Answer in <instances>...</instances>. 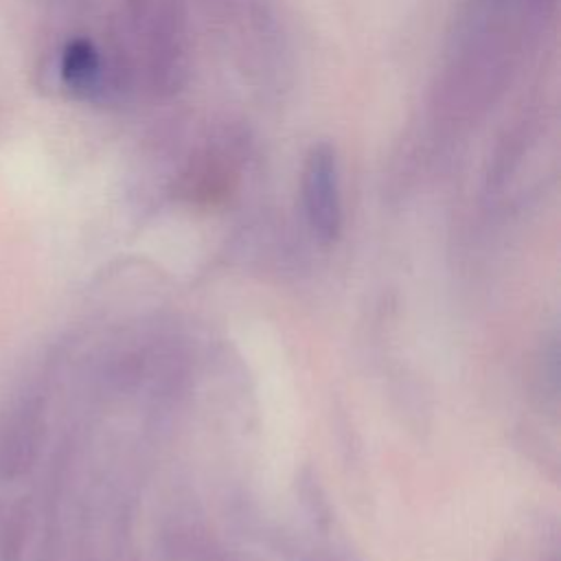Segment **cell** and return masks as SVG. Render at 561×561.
I'll return each instance as SVG.
<instances>
[{
    "mask_svg": "<svg viewBox=\"0 0 561 561\" xmlns=\"http://www.w3.org/2000/svg\"><path fill=\"white\" fill-rule=\"evenodd\" d=\"M302 197L309 226L320 241H333L340 232L337 158L331 142L311 145L302 171Z\"/></svg>",
    "mask_w": 561,
    "mask_h": 561,
    "instance_id": "cell-1",
    "label": "cell"
},
{
    "mask_svg": "<svg viewBox=\"0 0 561 561\" xmlns=\"http://www.w3.org/2000/svg\"><path fill=\"white\" fill-rule=\"evenodd\" d=\"M99 68V53L90 39L79 37L66 44L61 55V77L72 90H90L96 83Z\"/></svg>",
    "mask_w": 561,
    "mask_h": 561,
    "instance_id": "cell-2",
    "label": "cell"
}]
</instances>
